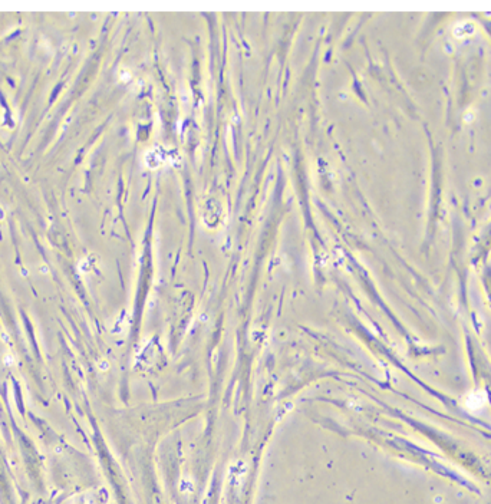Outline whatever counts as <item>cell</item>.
Returning <instances> with one entry per match:
<instances>
[{
    "label": "cell",
    "instance_id": "6da1fadb",
    "mask_svg": "<svg viewBox=\"0 0 491 504\" xmlns=\"http://www.w3.org/2000/svg\"><path fill=\"white\" fill-rule=\"evenodd\" d=\"M474 32H475V28H474V25L471 22H461L454 28L453 33H454V36L457 39H464V37L473 36Z\"/></svg>",
    "mask_w": 491,
    "mask_h": 504
},
{
    "label": "cell",
    "instance_id": "7a4b0ae2",
    "mask_svg": "<svg viewBox=\"0 0 491 504\" xmlns=\"http://www.w3.org/2000/svg\"><path fill=\"white\" fill-rule=\"evenodd\" d=\"M483 397H481V394H473L471 397H468V401H467V405H468V408H471V410H474V408H480V407H483Z\"/></svg>",
    "mask_w": 491,
    "mask_h": 504
}]
</instances>
